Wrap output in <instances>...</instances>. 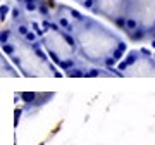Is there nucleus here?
I'll list each match as a JSON object with an SVG mask.
<instances>
[{
    "instance_id": "nucleus-1",
    "label": "nucleus",
    "mask_w": 155,
    "mask_h": 145,
    "mask_svg": "<svg viewBox=\"0 0 155 145\" xmlns=\"http://www.w3.org/2000/svg\"><path fill=\"white\" fill-rule=\"evenodd\" d=\"M67 14L71 19L67 31L74 36L79 57L84 62L112 69L124 59L127 45L116 31L76 9L67 7Z\"/></svg>"
},
{
    "instance_id": "nucleus-2",
    "label": "nucleus",
    "mask_w": 155,
    "mask_h": 145,
    "mask_svg": "<svg viewBox=\"0 0 155 145\" xmlns=\"http://www.w3.org/2000/svg\"><path fill=\"white\" fill-rule=\"evenodd\" d=\"M2 50L12 59L19 71L26 76H62L57 67L48 61L50 57L45 52L41 42H29L17 33L14 28H5L2 31Z\"/></svg>"
},
{
    "instance_id": "nucleus-3",
    "label": "nucleus",
    "mask_w": 155,
    "mask_h": 145,
    "mask_svg": "<svg viewBox=\"0 0 155 145\" xmlns=\"http://www.w3.org/2000/svg\"><path fill=\"white\" fill-rule=\"evenodd\" d=\"M122 31L131 42H150L155 49V0H127Z\"/></svg>"
},
{
    "instance_id": "nucleus-4",
    "label": "nucleus",
    "mask_w": 155,
    "mask_h": 145,
    "mask_svg": "<svg viewBox=\"0 0 155 145\" xmlns=\"http://www.w3.org/2000/svg\"><path fill=\"white\" fill-rule=\"evenodd\" d=\"M117 69L122 76H155V52L133 49L117 64Z\"/></svg>"
},
{
    "instance_id": "nucleus-5",
    "label": "nucleus",
    "mask_w": 155,
    "mask_h": 145,
    "mask_svg": "<svg viewBox=\"0 0 155 145\" xmlns=\"http://www.w3.org/2000/svg\"><path fill=\"white\" fill-rule=\"evenodd\" d=\"M2 71H5V74H9V76H17V72L14 71V69H11L9 61H7V59H4V57H2Z\"/></svg>"
},
{
    "instance_id": "nucleus-6",
    "label": "nucleus",
    "mask_w": 155,
    "mask_h": 145,
    "mask_svg": "<svg viewBox=\"0 0 155 145\" xmlns=\"http://www.w3.org/2000/svg\"><path fill=\"white\" fill-rule=\"evenodd\" d=\"M19 97H21V99H24L26 102H31V104H33L35 99H36V93H29V92H21V93H19Z\"/></svg>"
}]
</instances>
